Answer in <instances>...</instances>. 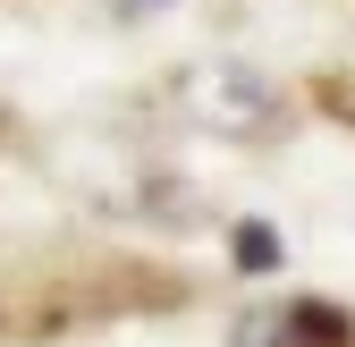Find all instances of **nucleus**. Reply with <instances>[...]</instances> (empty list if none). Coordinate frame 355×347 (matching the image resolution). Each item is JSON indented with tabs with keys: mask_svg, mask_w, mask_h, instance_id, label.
I'll return each mask as SVG.
<instances>
[{
	"mask_svg": "<svg viewBox=\"0 0 355 347\" xmlns=\"http://www.w3.org/2000/svg\"><path fill=\"white\" fill-rule=\"evenodd\" d=\"M237 263H245V271H271V263H279V237L262 229V221H245V229H237Z\"/></svg>",
	"mask_w": 355,
	"mask_h": 347,
	"instance_id": "nucleus-1",
	"label": "nucleus"
}]
</instances>
